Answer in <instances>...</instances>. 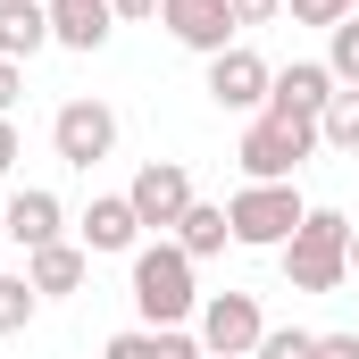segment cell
<instances>
[{
  "instance_id": "cell-1",
  "label": "cell",
  "mask_w": 359,
  "mask_h": 359,
  "mask_svg": "<svg viewBox=\"0 0 359 359\" xmlns=\"http://www.w3.org/2000/svg\"><path fill=\"white\" fill-rule=\"evenodd\" d=\"M276 259H284V284L292 292H343L351 284V217L343 209H309Z\"/></svg>"
},
{
  "instance_id": "cell-2",
  "label": "cell",
  "mask_w": 359,
  "mask_h": 359,
  "mask_svg": "<svg viewBox=\"0 0 359 359\" xmlns=\"http://www.w3.org/2000/svg\"><path fill=\"white\" fill-rule=\"evenodd\" d=\"M134 309H142V326H184V318H201V284H192V259H184L176 234H159V243L134 251Z\"/></svg>"
},
{
  "instance_id": "cell-3",
  "label": "cell",
  "mask_w": 359,
  "mask_h": 359,
  "mask_svg": "<svg viewBox=\"0 0 359 359\" xmlns=\"http://www.w3.org/2000/svg\"><path fill=\"white\" fill-rule=\"evenodd\" d=\"M318 151H326L318 142V117H284V109H259L243 126V142H234V159H243L251 184H292V168L318 159Z\"/></svg>"
},
{
  "instance_id": "cell-4",
  "label": "cell",
  "mask_w": 359,
  "mask_h": 359,
  "mask_svg": "<svg viewBox=\"0 0 359 359\" xmlns=\"http://www.w3.org/2000/svg\"><path fill=\"white\" fill-rule=\"evenodd\" d=\"M301 217H309V201H301L292 184H243V192L226 201V226H234L243 251H284Z\"/></svg>"
},
{
  "instance_id": "cell-5",
  "label": "cell",
  "mask_w": 359,
  "mask_h": 359,
  "mask_svg": "<svg viewBox=\"0 0 359 359\" xmlns=\"http://www.w3.org/2000/svg\"><path fill=\"white\" fill-rule=\"evenodd\" d=\"M192 334H201V351H209V359H251V351H259V334H268L259 292H209Z\"/></svg>"
},
{
  "instance_id": "cell-6",
  "label": "cell",
  "mask_w": 359,
  "mask_h": 359,
  "mask_svg": "<svg viewBox=\"0 0 359 359\" xmlns=\"http://www.w3.org/2000/svg\"><path fill=\"white\" fill-rule=\"evenodd\" d=\"M50 151L67 159V168H100L109 151H117V109L109 100H59V117H50Z\"/></svg>"
},
{
  "instance_id": "cell-7",
  "label": "cell",
  "mask_w": 359,
  "mask_h": 359,
  "mask_svg": "<svg viewBox=\"0 0 359 359\" xmlns=\"http://www.w3.org/2000/svg\"><path fill=\"white\" fill-rule=\"evenodd\" d=\"M126 201H134L142 234H176V226H184V209H192L201 192H192V168H184V159H151L142 176L126 184Z\"/></svg>"
},
{
  "instance_id": "cell-8",
  "label": "cell",
  "mask_w": 359,
  "mask_h": 359,
  "mask_svg": "<svg viewBox=\"0 0 359 359\" xmlns=\"http://www.w3.org/2000/svg\"><path fill=\"white\" fill-rule=\"evenodd\" d=\"M268 92H276V67L251 50V42H234V50H217V59H209V100H217V109L259 117V109H268Z\"/></svg>"
},
{
  "instance_id": "cell-9",
  "label": "cell",
  "mask_w": 359,
  "mask_h": 359,
  "mask_svg": "<svg viewBox=\"0 0 359 359\" xmlns=\"http://www.w3.org/2000/svg\"><path fill=\"white\" fill-rule=\"evenodd\" d=\"M76 243H84L92 259H134V251H142V217H134V201H126V192H100L84 217H76Z\"/></svg>"
},
{
  "instance_id": "cell-10",
  "label": "cell",
  "mask_w": 359,
  "mask_h": 359,
  "mask_svg": "<svg viewBox=\"0 0 359 359\" xmlns=\"http://www.w3.org/2000/svg\"><path fill=\"white\" fill-rule=\"evenodd\" d=\"M159 25L176 34L184 50H201V59H217V50H234V8L226 0H159Z\"/></svg>"
},
{
  "instance_id": "cell-11",
  "label": "cell",
  "mask_w": 359,
  "mask_h": 359,
  "mask_svg": "<svg viewBox=\"0 0 359 359\" xmlns=\"http://www.w3.org/2000/svg\"><path fill=\"white\" fill-rule=\"evenodd\" d=\"M334 67L326 59H292V67H276V92H268V109H284V117H326V100H334Z\"/></svg>"
},
{
  "instance_id": "cell-12",
  "label": "cell",
  "mask_w": 359,
  "mask_h": 359,
  "mask_svg": "<svg viewBox=\"0 0 359 359\" xmlns=\"http://www.w3.org/2000/svg\"><path fill=\"white\" fill-rule=\"evenodd\" d=\"M59 226H67V209H59V192H42V184H25V192H8V243H17V251H50V243H67Z\"/></svg>"
},
{
  "instance_id": "cell-13",
  "label": "cell",
  "mask_w": 359,
  "mask_h": 359,
  "mask_svg": "<svg viewBox=\"0 0 359 359\" xmlns=\"http://www.w3.org/2000/svg\"><path fill=\"white\" fill-rule=\"evenodd\" d=\"M42 8H50V42H59V50H100L109 25H117L109 0H42Z\"/></svg>"
},
{
  "instance_id": "cell-14",
  "label": "cell",
  "mask_w": 359,
  "mask_h": 359,
  "mask_svg": "<svg viewBox=\"0 0 359 359\" xmlns=\"http://www.w3.org/2000/svg\"><path fill=\"white\" fill-rule=\"evenodd\" d=\"M84 268H92V251H84V243H50V251H25V284H34L42 301H67V292H84Z\"/></svg>"
},
{
  "instance_id": "cell-15",
  "label": "cell",
  "mask_w": 359,
  "mask_h": 359,
  "mask_svg": "<svg viewBox=\"0 0 359 359\" xmlns=\"http://www.w3.org/2000/svg\"><path fill=\"white\" fill-rule=\"evenodd\" d=\"M34 50H50V8L42 0H0V59H34Z\"/></svg>"
},
{
  "instance_id": "cell-16",
  "label": "cell",
  "mask_w": 359,
  "mask_h": 359,
  "mask_svg": "<svg viewBox=\"0 0 359 359\" xmlns=\"http://www.w3.org/2000/svg\"><path fill=\"white\" fill-rule=\"evenodd\" d=\"M176 243H184V259L201 268V259H217V251L234 243V226H226V209H217V201H192V209H184V226H176Z\"/></svg>"
},
{
  "instance_id": "cell-17",
  "label": "cell",
  "mask_w": 359,
  "mask_h": 359,
  "mask_svg": "<svg viewBox=\"0 0 359 359\" xmlns=\"http://www.w3.org/2000/svg\"><path fill=\"white\" fill-rule=\"evenodd\" d=\"M318 142H326V151H343V159H359V84H343L334 100H326V117H318Z\"/></svg>"
},
{
  "instance_id": "cell-18",
  "label": "cell",
  "mask_w": 359,
  "mask_h": 359,
  "mask_svg": "<svg viewBox=\"0 0 359 359\" xmlns=\"http://www.w3.org/2000/svg\"><path fill=\"white\" fill-rule=\"evenodd\" d=\"M34 309H42V292H34L25 276H0V334H25Z\"/></svg>"
},
{
  "instance_id": "cell-19",
  "label": "cell",
  "mask_w": 359,
  "mask_h": 359,
  "mask_svg": "<svg viewBox=\"0 0 359 359\" xmlns=\"http://www.w3.org/2000/svg\"><path fill=\"white\" fill-rule=\"evenodd\" d=\"M326 67H334V84H359V8L326 34Z\"/></svg>"
},
{
  "instance_id": "cell-20",
  "label": "cell",
  "mask_w": 359,
  "mask_h": 359,
  "mask_svg": "<svg viewBox=\"0 0 359 359\" xmlns=\"http://www.w3.org/2000/svg\"><path fill=\"white\" fill-rule=\"evenodd\" d=\"M251 359H318V334H309V326H268Z\"/></svg>"
},
{
  "instance_id": "cell-21",
  "label": "cell",
  "mask_w": 359,
  "mask_h": 359,
  "mask_svg": "<svg viewBox=\"0 0 359 359\" xmlns=\"http://www.w3.org/2000/svg\"><path fill=\"white\" fill-rule=\"evenodd\" d=\"M100 359H159V326H126V334H109Z\"/></svg>"
},
{
  "instance_id": "cell-22",
  "label": "cell",
  "mask_w": 359,
  "mask_h": 359,
  "mask_svg": "<svg viewBox=\"0 0 359 359\" xmlns=\"http://www.w3.org/2000/svg\"><path fill=\"white\" fill-rule=\"evenodd\" d=\"M284 8H292V25H326V34H334L359 0H284Z\"/></svg>"
},
{
  "instance_id": "cell-23",
  "label": "cell",
  "mask_w": 359,
  "mask_h": 359,
  "mask_svg": "<svg viewBox=\"0 0 359 359\" xmlns=\"http://www.w3.org/2000/svg\"><path fill=\"white\" fill-rule=\"evenodd\" d=\"M234 8V25H268V17H284V0H226Z\"/></svg>"
},
{
  "instance_id": "cell-24",
  "label": "cell",
  "mask_w": 359,
  "mask_h": 359,
  "mask_svg": "<svg viewBox=\"0 0 359 359\" xmlns=\"http://www.w3.org/2000/svg\"><path fill=\"white\" fill-rule=\"evenodd\" d=\"M17 92H25V67H17V59H0V117L17 109Z\"/></svg>"
},
{
  "instance_id": "cell-25",
  "label": "cell",
  "mask_w": 359,
  "mask_h": 359,
  "mask_svg": "<svg viewBox=\"0 0 359 359\" xmlns=\"http://www.w3.org/2000/svg\"><path fill=\"white\" fill-rule=\"evenodd\" d=\"M318 359H359V334H318Z\"/></svg>"
},
{
  "instance_id": "cell-26",
  "label": "cell",
  "mask_w": 359,
  "mask_h": 359,
  "mask_svg": "<svg viewBox=\"0 0 359 359\" xmlns=\"http://www.w3.org/2000/svg\"><path fill=\"white\" fill-rule=\"evenodd\" d=\"M117 8V25H142V17H159V0H109Z\"/></svg>"
},
{
  "instance_id": "cell-27",
  "label": "cell",
  "mask_w": 359,
  "mask_h": 359,
  "mask_svg": "<svg viewBox=\"0 0 359 359\" xmlns=\"http://www.w3.org/2000/svg\"><path fill=\"white\" fill-rule=\"evenodd\" d=\"M17 159H25V142H17V126H8V117H0V176H8V168H17Z\"/></svg>"
},
{
  "instance_id": "cell-28",
  "label": "cell",
  "mask_w": 359,
  "mask_h": 359,
  "mask_svg": "<svg viewBox=\"0 0 359 359\" xmlns=\"http://www.w3.org/2000/svg\"><path fill=\"white\" fill-rule=\"evenodd\" d=\"M351 276H359V226H351Z\"/></svg>"
},
{
  "instance_id": "cell-29",
  "label": "cell",
  "mask_w": 359,
  "mask_h": 359,
  "mask_svg": "<svg viewBox=\"0 0 359 359\" xmlns=\"http://www.w3.org/2000/svg\"><path fill=\"white\" fill-rule=\"evenodd\" d=\"M0 234H8V201H0Z\"/></svg>"
}]
</instances>
